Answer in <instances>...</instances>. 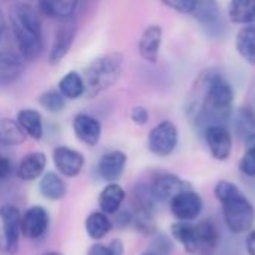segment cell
<instances>
[{
	"mask_svg": "<svg viewBox=\"0 0 255 255\" xmlns=\"http://www.w3.org/2000/svg\"><path fill=\"white\" fill-rule=\"evenodd\" d=\"M235 90L217 70L209 69L196 79L187 103L190 121L203 131L212 126H226L232 118ZM202 131V133H203Z\"/></svg>",
	"mask_w": 255,
	"mask_h": 255,
	"instance_id": "6da1fadb",
	"label": "cell"
},
{
	"mask_svg": "<svg viewBox=\"0 0 255 255\" xmlns=\"http://www.w3.org/2000/svg\"><path fill=\"white\" fill-rule=\"evenodd\" d=\"M10 30L25 60L33 61L43 51V31L40 13L30 3H13L7 12Z\"/></svg>",
	"mask_w": 255,
	"mask_h": 255,
	"instance_id": "7a4b0ae2",
	"label": "cell"
},
{
	"mask_svg": "<svg viewBox=\"0 0 255 255\" xmlns=\"http://www.w3.org/2000/svg\"><path fill=\"white\" fill-rule=\"evenodd\" d=\"M214 194L223 205L226 226L235 235L251 232L255 226V208L241 188L230 181H218Z\"/></svg>",
	"mask_w": 255,
	"mask_h": 255,
	"instance_id": "3957f363",
	"label": "cell"
},
{
	"mask_svg": "<svg viewBox=\"0 0 255 255\" xmlns=\"http://www.w3.org/2000/svg\"><path fill=\"white\" fill-rule=\"evenodd\" d=\"M123 69L124 55L121 52H108L94 58L82 73L85 96L96 97L109 90L120 79Z\"/></svg>",
	"mask_w": 255,
	"mask_h": 255,
	"instance_id": "277c9868",
	"label": "cell"
},
{
	"mask_svg": "<svg viewBox=\"0 0 255 255\" xmlns=\"http://www.w3.org/2000/svg\"><path fill=\"white\" fill-rule=\"evenodd\" d=\"M24 55L10 30L6 27L0 33V85L15 82L24 72Z\"/></svg>",
	"mask_w": 255,
	"mask_h": 255,
	"instance_id": "5b68a950",
	"label": "cell"
},
{
	"mask_svg": "<svg viewBox=\"0 0 255 255\" xmlns=\"http://www.w3.org/2000/svg\"><path fill=\"white\" fill-rule=\"evenodd\" d=\"M148 149L155 157H169L179 143L178 127L172 121H161L148 134Z\"/></svg>",
	"mask_w": 255,
	"mask_h": 255,
	"instance_id": "8992f818",
	"label": "cell"
},
{
	"mask_svg": "<svg viewBox=\"0 0 255 255\" xmlns=\"http://www.w3.org/2000/svg\"><path fill=\"white\" fill-rule=\"evenodd\" d=\"M149 188L155 197L157 202H170L175 196L193 190L191 184L187 182L185 179L179 178L178 175L169 173V172H158L154 175Z\"/></svg>",
	"mask_w": 255,
	"mask_h": 255,
	"instance_id": "52a82bcc",
	"label": "cell"
},
{
	"mask_svg": "<svg viewBox=\"0 0 255 255\" xmlns=\"http://www.w3.org/2000/svg\"><path fill=\"white\" fill-rule=\"evenodd\" d=\"M169 208L172 215L182 223H191L196 220L202 211H203V200L200 194H197L193 190L184 191L178 196H175L169 202Z\"/></svg>",
	"mask_w": 255,
	"mask_h": 255,
	"instance_id": "ba28073f",
	"label": "cell"
},
{
	"mask_svg": "<svg viewBox=\"0 0 255 255\" xmlns=\"http://www.w3.org/2000/svg\"><path fill=\"white\" fill-rule=\"evenodd\" d=\"M191 15L202 24L211 36H220L224 30V19L220 6L214 0H196V6Z\"/></svg>",
	"mask_w": 255,
	"mask_h": 255,
	"instance_id": "9c48e42d",
	"label": "cell"
},
{
	"mask_svg": "<svg viewBox=\"0 0 255 255\" xmlns=\"http://www.w3.org/2000/svg\"><path fill=\"white\" fill-rule=\"evenodd\" d=\"M49 229V214L43 206H30L21 217V235L30 241L42 239Z\"/></svg>",
	"mask_w": 255,
	"mask_h": 255,
	"instance_id": "30bf717a",
	"label": "cell"
},
{
	"mask_svg": "<svg viewBox=\"0 0 255 255\" xmlns=\"http://www.w3.org/2000/svg\"><path fill=\"white\" fill-rule=\"evenodd\" d=\"M21 217L22 214L13 205L0 206V218L6 242V254H16L21 236Z\"/></svg>",
	"mask_w": 255,
	"mask_h": 255,
	"instance_id": "8fae6325",
	"label": "cell"
},
{
	"mask_svg": "<svg viewBox=\"0 0 255 255\" xmlns=\"http://www.w3.org/2000/svg\"><path fill=\"white\" fill-rule=\"evenodd\" d=\"M52 161L58 173L66 178H76L82 172L84 164H85L84 155L78 149L66 146V145H60L54 148Z\"/></svg>",
	"mask_w": 255,
	"mask_h": 255,
	"instance_id": "7c38bea8",
	"label": "cell"
},
{
	"mask_svg": "<svg viewBox=\"0 0 255 255\" xmlns=\"http://www.w3.org/2000/svg\"><path fill=\"white\" fill-rule=\"evenodd\" d=\"M206 145L212 157L218 161H226L233 149V137L226 126H212L203 131Z\"/></svg>",
	"mask_w": 255,
	"mask_h": 255,
	"instance_id": "4fadbf2b",
	"label": "cell"
},
{
	"mask_svg": "<svg viewBox=\"0 0 255 255\" xmlns=\"http://www.w3.org/2000/svg\"><path fill=\"white\" fill-rule=\"evenodd\" d=\"M75 37H76V25L72 21H66L60 24L54 34V40L48 55V63L52 66L58 64L72 49Z\"/></svg>",
	"mask_w": 255,
	"mask_h": 255,
	"instance_id": "5bb4252c",
	"label": "cell"
},
{
	"mask_svg": "<svg viewBox=\"0 0 255 255\" xmlns=\"http://www.w3.org/2000/svg\"><path fill=\"white\" fill-rule=\"evenodd\" d=\"M75 136L87 146H96L102 139V124L90 114H76L72 121Z\"/></svg>",
	"mask_w": 255,
	"mask_h": 255,
	"instance_id": "9a60e30c",
	"label": "cell"
},
{
	"mask_svg": "<svg viewBox=\"0 0 255 255\" xmlns=\"http://www.w3.org/2000/svg\"><path fill=\"white\" fill-rule=\"evenodd\" d=\"M126 166H127V154L124 151L114 149L100 157L97 163V173L103 181L112 184L123 176Z\"/></svg>",
	"mask_w": 255,
	"mask_h": 255,
	"instance_id": "2e32d148",
	"label": "cell"
},
{
	"mask_svg": "<svg viewBox=\"0 0 255 255\" xmlns=\"http://www.w3.org/2000/svg\"><path fill=\"white\" fill-rule=\"evenodd\" d=\"M46 155L42 151H33L24 155V158L16 166V176L25 182H33L40 179L46 167Z\"/></svg>",
	"mask_w": 255,
	"mask_h": 255,
	"instance_id": "e0dca14e",
	"label": "cell"
},
{
	"mask_svg": "<svg viewBox=\"0 0 255 255\" xmlns=\"http://www.w3.org/2000/svg\"><path fill=\"white\" fill-rule=\"evenodd\" d=\"M163 42V30L160 25H149L139 39V54L148 63H157Z\"/></svg>",
	"mask_w": 255,
	"mask_h": 255,
	"instance_id": "ac0fdd59",
	"label": "cell"
},
{
	"mask_svg": "<svg viewBox=\"0 0 255 255\" xmlns=\"http://www.w3.org/2000/svg\"><path fill=\"white\" fill-rule=\"evenodd\" d=\"M196 254L211 255L218 245V229L211 220H202L194 224Z\"/></svg>",
	"mask_w": 255,
	"mask_h": 255,
	"instance_id": "d6986e66",
	"label": "cell"
},
{
	"mask_svg": "<svg viewBox=\"0 0 255 255\" xmlns=\"http://www.w3.org/2000/svg\"><path fill=\"white\" fill-rule=\"evenodd\" d=\"M79 3L75 0H55V1H39L36 3V9L39 10V13H43L45 16H49L52 19H58V21H70L73 18V15L76 13Z\"/></svg>",
	"mask_w": 255,
	"mask_h": 255,
	"instance_id": "ffe728a7",
	"label": "cell"
},
{
	"mask_svg": "<svg viewBox=\"0 0 255 255\" xmlns=\"http://www.w3.org/2000/svg\"><path fill=\"white\" fill-rule=\"evenodd\" d=\"M126 200V190L118 184H106V187L99 194V206L100 212L109 215H115L121 211V206Z\"/></svg>",
	"mask_w": 255,
	"mask_h": 255,
	"instance_id": "44dd1931",
	"label": "cell"
},
{
	"mask_svg": "<svg viewBox=\"0 0 255 255\" xmlns=\"http://www.w3.org/2000/svg\"><path fill=\"white\" fill-rule=\"evenodd\" d=\"M15 120L27 137H31L33 140H40L43 137V118L39 111L24 108L18 111Z\"/></svg>",
	"mask_w": 255,
	"mask_h": 255,
	"instance_id": "7402d4cb",
	"label": "cell"
},
{
	"mask_svg": "<svg viewBox=\"0 0 255 255\" xmlns=\"http://www.w3.org/2000/svg\"><path fill=\"white\" fill-rule=\"evenodd\" d=\"M39 191L43 199L51 200V202H58L66 196L67 185L58 173L45 172L39 181Z\"/></svg>",
	"mask_w": 255,
	"mask_h": 255,
	"instance_id": "603a6c76",
	"label": "cell"
},
{
	"mask_svg": "<svg viewBox=\"0 0 255 255\" xmlns=\"http://www.w3.org/2000/svg\"><path fill=\"white\" fill-rule=\"evenodd\" d=\"M84 227H85V232L90 239H93L94 242H100L103 238H106L111 233L114 223L106 214H103L100 211H93L85 218Z\"/></svg>",
	"mask_w": 255,
	"mask_h": 255,
	"instance_id": "cb8c5ba5",
	"label": "cell"
},
{
	"mask_svg": "<svg viewBox=\"0 0 255 255\" xmlns=\"http://www.w3.org/2000/svg\"><path fill=\"white\" fill-rule=\"evenodd\" d=\"M58 91L66 100H76L81 99L85 94V85L82 75L72 70L67 72L60 81H58Z\"/></svg>",
	"mask_w": 255,
	"mask_h": 255,
	"instance_id": "d4e9b609",
	"label": "cell"
},
{
	"mask_svg": "<svg viewBox=\"0 0 255 255\" xmlns=\"http://www.w3.org/2000/svg\"><path fill=\"white\" fill-rule=\"evenodd\" d=\"M236 49L239 55L251 66H255V25H244L236 36Z\"/></svg>",
	"mask_w": 255,
	"mask_h": 255,
	"instance_id": "484cf974",
	"label": "cell"
},
{
	"mask_svg": "<svg viewBox=\"0 0 255 255\" xmlns=\"http://www.w3.org/2000/svg\"><path fill=\"white\" fill-rule=\"evenodd\" d=\"M27 136L18 126L16 120L9 117H0V145L1 146H19Z\"/></svg>",
	"mask_w": 255,
	"mask_h": 255,
	"instance_id": "4316f807",
	"label": "cell"
},
{
	"mask_svg": "<svg viewBox=\"0 0 255 255\" xmlns=\"http://www.w3.org/2000/svg\"><path fill=\"white\" fill-rule=\"evenodd\" d=\"M227 15L232 22L250 25L255 21V0H233L229 3Z\"/></svg>",
	"mask_w": 255,
	"mask_h": 255,
	"instance_id": "83f0119b",
	"label": "cell"
},
{
	"mask_svg": "<svg viewBox=\"0 0 255 255\" xmlns=\"http://www.w3.org/2000/svg\"><path fill=\"white\" fill-rule=\"evenodd\" d=\"M232 126L238 136L247 139L255 133V112L248 106H241L232 114Z\"/></svg>",
	"mask_w": 255,
	"mask_h": 255,
	"instance_id": "f1b7e54d",
	"label": "cell"
},
{
	"mask_svg": "<svg viewBox=\"0 0 255 255\" xmlns=\"http://www.w3.org/2000/svg\"><path fill=\"white\" fill-rule=\"evenodd\" d=\"M170 235H172V239L176 241L178 244H181L187 253L196 254V230H194V224L176 221L175 224L170 226Z\"/></svg>",
	"mask_w": 255,
	"mask_h": 255,
	"instance_id": "f546056e",
	"label": "cell"
},
{
	"mask_svg": "<svg viewBox=\"0 0 255 255\" xmlns=\"http://www.w3.org/2000/svg\"><path fill=\"white\" fill-rule=\"evenodd\" d=\"M37 102L49 114H60V112H63L66 109V105H67V100L60 94L58 90H46V91H43L39 96Z\"/></svg>",
	"mask_w": 255,
	"mask_h": 255,
	"instance_id": "4dcf8cb0",
	"label": "cell"
},
{
	"mask_svg": "<svg viewBox=\"0 0 255 255\" xmlns=\"http://www.w3.org/2000/svg\"><path fill=\"white\" fill-rule=\"evenodd\" d=\"M239 169L245 176L255 178V133L245 139V152L239 161Z\"/></svg>",
	"mask_w": 255,
	"mask_h": 255,
	"instance_id": "1f68e13d",
	"label": "cell"
},
{
	"mask_svg": "<svg viewBox=\"0 0 255 255\" xmlns=\"http://www.w3.org/2000/svg\"><path fill=\"white\" fill-rule=\"evenodd\" d=\"M124 244L120 239L111 241L108 245L102 242H96L90 247L87 255H124Z\"/></svg>",
	"mask_w": 255,
	"mask_h": 255,
	"instance_id": "d6a6232c",
	"label": "cell"
},
{
	"mask_svg": "<svg viewBox=\"0 0 255 255\" xmlns=\"http://www.w3.org/2000/svg\"><path fill=\"white\" fill-rule=\"evenodd\" d=\"M173 250V244L172 239H169L164 235H158L155 236V239L152 241V250L149 253L155 255H169Z\"/></svg>",
	"mask_w": 255,
	"mask_h": 255,
	"instance_id": "836d02e7",
	"label": "cell"
},
{
	"mask_svg": "<svg viewBox=\"0 0 255 255\" xmlns=\"http://www.w3.org/2000/svg\"><path fill=\"white\" fill-rule=\"evenodd\" d=\"M163 4L173 9V10H176L178 13L191 15L193 9L196 6V0H164Z\"/></svg>",
	"mask_w": 255,
	"mask_h": 255,
	"instance_id": "e575fe53",
	"label": "cell"
},
{
	"mask_svg": "<svg viewBox=\"0 0 255 255\" xmlns=\"http://www.w3.org/2000/svg\"><path fill=\"white\" fill-rule=\"evenodd\" d=\"M130 118L136 126H145L149 121V112L145 106H134L131 108Z\"/></svg>",
	"mask_w": 255,
	"mask_h": 255,
	"instance_id": "d590c367",
	"label": "cell"
},
{
	"mask_svg": "<svg viewBox=\"0 0 255 255\" xmlns=\"http://www.w3.org/2000/svg\"><path fill=\"white\" fill-rule=\"evenodd\" d=\"M12 173V163L9 158L0 155V181H4Z\"/></svg>",
	"mask_w": 255,
	"mask_h": 255,
	"instance_id": "8d00e7d4",
	"label": "cell"
},
{
	"mask_svg": "<svg viewBox=\"0 0 255 255\" xmlns=\"http://www.w3.org/2000/svg\"><path fill=\"white\" fill-rule=\"evenodd\" d=\"M247 253L248 255H255V229H253L247 236Z\"/></svg>",
	"mask_w": 255,
	"mask_h": 255,
	"instance_id": "74e56055",
	"label": "cell"
},
{
	"mask_svg": "<svg viewBox=\"0 0 255 255\" xmlns=\"http://www.w3.org/2000/svg\"><path fill=\"white\" fill-rule=\"evenodd\" d=\"M0 251L1 253H6V242H4V233H3L1 218H0Z\"/></svg>",
	"mask_w": 255,
	"mask_h": 255,
	"instance_id": "f35d334b",
	"label": "cell"
},
{
	"mask_svg": "<svg viewBox=\"0 0 255 255\" xmlns=\"http://www.w3.org/2000/svg\"><path fill=\"white\" fill-rule=\"evenodd\" d=\"M7 25H6V22H4V18H3V15H1V10H0V33L6 28Z\"/></svg>",
	"mask_w": 255,
	"mask_h": 255,
	"instance_id": "ab89813d",
	"label": "cell"
},
{
	"mask_svg": "<svg viewBox=\"0 0 255 255\" xmlns=\"http://www.w3.org/2000/svg\"><path fill=\"white\" fill-rule=\"evenodd\" d=\"M42 255H63L61 253H57V251H48V253H45V254Z\"/></svg>",
	"mask_w": 255,
	"mask_h": 255,
	"instance_id": "60d3db41",
	"label": "cell"
},
{
	"mask_svg": "<svg viewBox=\"0 0 255 255\" xmlns=\"http://www.w3.org/2000/svg\"><path fill=\"white\" fill-rule=\"evenodd\" d=\"M140 255H155V254H152V253H143V254H140Z\"/></svg>",
	"mask_w": 255,
	"mask_h": 255,
	"instance_id": "b9f144b4",
	"label": "cell"
}]
</instances>
